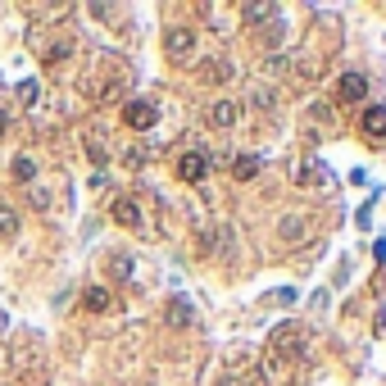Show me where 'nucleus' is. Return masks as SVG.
Here are the masks:
<instances>
[{"mask_svg":"<svg viewBox=\"0 0 386 386\" xmlns=\"http://www.w3.org/2000/svg\"><path fill=\"white\" fill-rule=\"evenodd\" d=\"M205 173H209V155L205 151H186L178 159V178L182 182H205Z\"/></svg>","mask_w":386,"mask_h":386,"instance_id":"f03ea898","label":"nucleus"},{"mask_svg":"<svg viewBox=\"0 0 386 386\" xmlns=\"http://www.w3.org/2000/svg\"><path fill=\"white\" fill-rule=\"evenodd\" d=\"M36 96H41L36 78H23V82H19V101H23V105H36Z\"/></svg>","mask_w":386,"mask_h":386,"instance_id":"2eb2a0df","label":"nucleus"},{"mask_svg":"<svg viewBox=\"0 0 386 386\" xmlns=\"http://www.w3.org/2000/svg\"><path fill=\"white\" fill-rule=\"evenodd\" d=\"M209 123H214V128H232V123H236V105L232 101H218L214 109H209Z\"/></svg>","mask_w":386,"mask_h":386,"instance_id":"9d476101","label":"nucleus"},{"mask_svg":"<svg viewBox=\"0 0 386 386\" xmlns=\"http://www.w3.org/2000/svg\"><path fill=\"white\" fill-rule=\"evenodd\" d=\"M109 268H114V273H118V278H128V273H132V259H123V255H114V264H109Z\"/></svg>","mask_w":386,"mask_h":386,"instance_id":"6ab92c4d","label":"nucleus"},{"mask_svg":"<svg viewBox=\"0 0 386 386\" xmlns=\"http://www.w3.org/2000/svg\"><path fill=\"white\" fill-rule=\"evenodd\" d=\"M364 132L377 136V141L386 136V109H382V105H368V109H364Z\"/></svg>","mask_w":386,"mask_h":386,"instance_id":"0eeeda50","label":"nucleus"},{"mask_svg":"<svg viewBox=\"0 0 386 386\" xmlns=\"http://www.w3.org/2000/svg\"><path fill=\"white\" fill-rule=\"evenodd\" d=\"M123 123H128L132 132H151L159 123V109L151 101H128V105H123Z\"/></svg>","mask_w":386,"mask_h":386,"instance_id":"f257e3e1","label":"nucleus"},{"mask_svg":"<svg viewBox=\"0 0 386 386\" xmlns=\"http://www.w3.org/2000/svg\"><path fill=\"white\" fill-rule=\"evenodd\" d=\"M82 305L91 309V314H105V309H109V291H105V286H86V291H82Z\"/></svg>","mask_w":386,"mask_h":386,"instance_id":"1a4fd4ad","label":"nucleus"},{"mask_svg":"<svg viewBox=\"0 0 386 386\" xmlns=\"http://www.w3.org/2000/svg\"><path fill=\"white\" fill-rule=\"evenodd\" d=\"M168 322H173V327H191V300L173 295V300H168Z\"/></svg>","mask_w":386,"mask_h":386,"instance_id":"6e6552de","label":"nucleus"},{"mask_svg":"<svg viewBox=\"0 0 386 386\" xmlns=\"http://www.w3.org/2000/svg\"><path fill=\"white\" fill-rule=\"evenodd\" d=\"M91 14H96V19H114L118 9H114V5H91Z\"/></svg>","mask_w":386,"mask_h":386,"instance_id":"aec40b11","label":"nucleus"},{"mask_svg":"<svg viewBox=\"0 0 386 386\" xmlns=\"http://www.w3.org/2000/svg\"><path fill=\"white\" fill-rule=\"evenodd\" d=\"M200 78H205V82H228V78H232V68H228V64H205V68H200Z\"/></svg>","mask_w":386,"mask_h":386,"instance_id":"dca6fc26","label":"nucleus"},{"mask_svg":"<svg viewBox=\"0 0 386 386\" xmlns=\"http://www.w3.org/2000/svg\"><path fill=\"white\" fill-rule=\"evenodd\" d=\"M0 132H5V109H0Z\"/></svg>","mask_w":386,"mask_h":386,"instance_id":"412c9836","label":"nucleus"},{"mask_svg":"<svg viewBox=\"0 0 386 386\" xmlns=\"http://www.w3.org/2000/svg\"><path fill=\"white\" fill-rule=\"evenodd\" d=\"M241 14H245V23H259V19H278V5H245Z\"/></svg>","mask_w":386,"mask_h":386,"instance_id":"ddd939ff","label":"nucleus"},{"mask_svg":"<svg viewBox=\"0 0 386 386\" xmlns=\"http://www.w3.org/2000/svg\"><path fill=\"white\" fill-rule=\"evenodd\" d=\"M109 214H114V223H123V228H136V223H141V209H136V200H128V195H118Z\"/></svg>","mask_w":386,"mask_h":386,"instance_id":"39448f33","label":"nucleus"},{"mask_svg":"<svg viewBox=\"0 0 386 386\" xmlns=\"http://www.w3.org/2000/svg\"><path fill=\"white\" fill-rule=\"evenodd\" d=\"M9 173H14V182H32L36 178V164L28 155H14V164H9Z\"/></svg>","mask_w":386,"mask_h":386,"instance_id":"f8f14e48","label":"nucleus"},{"mask_svg":"<svg viewBox=\"0 0 386 386\" xmlns=\"http://www.w3.org/2000/svg\"><path fill=\"white\" fill-rule=\"evenodd\" d=\"M164 51H168L173 59H186V55L195 51V32H191V28H168V32H164Z\"/></svg>","mask_w":386,"mask_h":386,"instance_id":"7ed1b4c3","label":"nucleus"},{"mask_svg":"<svg viewBox=\"0 0 386 386\" xmlns=\"http://www.w3.org/2000/svg\"><path fill=\"white\" fill-rule=\"evenodd\" d=\"M336 96H341V101H364V96H368V78H364V73H341Z\"/></svg>","mask_w":386,"mask_h":386,"instance_id":"20e7f679","label":"nucleus"},{"mask_svg":"<svg viewBox=\"0 0 386 386\" xmlns=\"http://www.w3.org/2000/svg\"><path fill=\"white\" fill-rule=\"evenodd\" d=\"M0 236H19V209L14 205H0Z\"/></svg>","mask_w":386,"mask_h":386,"instance_id":"9b49d317","label":"nucleus"},{"mask_svg":"<svg viewBox=\"0 0 386 386\" xmlns=\"http://www.w3.org/2000/svg\"><path fill=\"white\" fill-rule=\"evenodd\" d=\"M86 155H91V164H96V168L105 164V146L96 141V136H86Z\"/></svg>","mask_w":386,"mask_h":386,"instance_id":"f3484780","label":"nucleus"},{"mask_svg":"<svg viewBox=\"0 0 386 386\" xmlns=\"http://www.w3.org/2000/svg\"><path fill=\"white\" fill-rule=\"evenodd\" d=\"M68 55H73V41H55V46H51V51H46V64H51V68H55V64H64V59H68Z\"/></svg>","mask_w":386,"mask_h":386,"instance_id":"4468645a","label":"nucleus"},{"mask_svg":"<svg viewBox=\"0 0 386 386\" xmlns=\"http://www.w3.org/2000/svg\"><path fill=\"white\" fill-rule=\"evenodd\" d=\"M264 300H268V305H291V300H295V291H286V286H282V291H268Z\"/></svg>","mask_w":386,"mask_h":386,"instance_id":"a211bd4d","label":"nucleus"},{"mask_svg":"<svg viewBox=\"0 0 386 386\" xmlns=\"http://www.w3.org/2000/svg\"><path fill=\"white\" fill-rule=\"evenodd\" d=\"M259 168H264V164H259V155H236V159H232V178H236V182H250Z\"/></svg>","mask_w":386,"mask_h":386,"instance_id":"423d86ee","label":"nucleus"}]
</instances>
